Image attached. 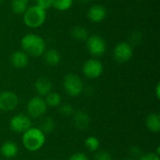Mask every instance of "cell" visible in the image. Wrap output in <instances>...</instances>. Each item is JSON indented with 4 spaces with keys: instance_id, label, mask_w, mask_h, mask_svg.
Returning <instances> with one entry per match:
<instances>
[{
    "instance_id": "1",
    "label": "cell",
    "mask_w": 160,
    "mask_h": 160,
    "mask_svg": "<svg viewBox=\"0 0 160 160\" xmlns=\"http://www.w3.org/2000/svg\"><path fill=\"white\" fill-rule=\"evenodd\" d=\"M22 50L28 56L39 57L46 51V42L42 37L38 34L29 33L24 35L21 39Z\"/></svg>"
},
{
    "instance_id": "2",
    "label": "cell",
    "mask_w": 160,
    "mask_h": 160,
    "mask_svg": "<svg viewBox=\"0 0 160 160\" xmlns=\"http://www.w3.org/2000/svg\"><path fill=\"white\" fill-rule=\"evenodd\" d=\"M46 142V135L38 128L32 127L22 136V143L29 152H37L40 150Z\"/></svg>"
},
{
    "instance_id": "3",
    "label": "cell",
    "mask_w": 160,
    "mask_h": 160,
    "mask_svg": "<svg viewBox=\"0 0 160 160\" xmlns=\"http://www.w3.org/2000/svg\"><path fill=\"white\" fill-rule=\"evenodd\" d=\"M47 19V11L37 5L27 8L22 14V21L29 28H38L44 24Z\"/></svg>"
},
{
    "instance_id": "4",
    "label": "cell",
    "mask_w": 160,
    "mask_h": 160,
    "mask_svg": "<svg viewBox=\"0 0 160 160\" xmlns=\"http://www.w3.org/2000/svg\"><path fill=\"white\" fill-rule=\"evenodd\" d=\"M63 86L66 93L70 97L80 96L84 89L83 82L78 75L74 73H68L64 77Z\"/></svg>"
},
{
    "instance_id": "5",
    "label": "cell",
    "mask_w": 160,
    "mask_h": 160,
    "mask_svg": "<svg viewBox=\"0 0 160 160\" xmlns=\"http://www.w3.org/2000/svg\"><path fill=\"white\" fill-rule=\"evenodd\" d=\"M48 111V106L46 105L44 98L41 97H33L31 98L26 106L27 115L31 119H39L43 117Z\"/></svg>"
},
{
    "instance_id": "6",
    "label": "cell",
    "mask_w": 160,
    "mask_h": 160,
    "mask_svg": "<svg viewBox=\"0 0 160 160\" xmlns=\"http://www.w3.org/2000/svg\"><path fill=\"white\" fill-rule=\"evenodd\" d=\"M85 41H86V48L88 52L94 57H99L105 53L107 49V44L105 39L101 36L98 34L91 35L87 38Z\"/></svg>"
},
{
    "instance_id": "7",
    "label": "cell",
    "mask_w": 160,
    "mask_h": 160,
    "mask_svg": "<svg viewBox=\"0 0 160 160\" xmlns=\"http://www.w3.org/2000/svg\"><path fill=\"white\" fill-rule=\"evenodd\" d=\"M82 70L83 75L86 78L95 80L101 76V74L103 73L104 68L100 60L97 58H90L83 63Z\"/></svg>"
},
{
    "instance_id": "8",
    "label": "cell",
    "mask_w": 160,
    "mask_h": 160,
    "mask_svg": "<svg viewBox=\"0 0 160 160\" xmlns=\"http://www.w3.org/2000/svg\"><path fill=\"white\" fill-rule=\"evenodd\" d=\"M9 128L13 132L22 134L32 128V119L24 113L16 114L9 120Z\"/></svg>"
},
{
    "instance_id": "9",
    "label": "cell",
    "mask_w": 160,
    "mask_h": 160,
    "mask_svg": "<svg viewBox=\"0 0 160 160\" xmlns=\"http://www.w3.org/2000/svg\"><path fill=\"white\" fill-rule=\"evenodd\" d=\"M19 105V97L10 90L0 92V111L8 112L14 111Z\"/></svg>"
},
{
    "instance_id": "10",
    "label": "cell",
    "mask_w": 160,
    "mask_h": 160,
    "mask_svg": "<svg viewBox=\"0 0 160 160\" xmlns=\"http://www.w3.org/2000/svg\"><path fill=\"white\" fill-rule=\"evenodd\" d=\"M113 58L118 63H127L133 56V47L127 41L116 44L112 51Z\"/></svg>"
},
{
    "instance_id": "11",
    "label": "cell",
    "mask_w": 160,
    "mask_h": 160,
    "mask_svg": "<svg viewBox=\"0 0 160 160\" xmlns=\"http://www.w3.org/2000/svg\"><path fill=\"white\" fill-rule=\"evenodd\" d=\"M107 16V9L103 5L95 4L87 10V18L94 23L101 22Z\"/></svg>"
},
{
    "instance_id": "12",
    "label": "cell",
    "mask_w": 160,
    "mask_h": 160,
    "mask_svg": "<svg viewBox=\"0 0 160 160\" xmlns=\"http://www.w3.org/2000/svg\"><path fill=\"white\" fill-rule=\"evenodd\" d=\"M10 64L18 69L24 68L29 64V56L25 53L22 50L21 51H14L9 57Z\"/></svg>"
},
{
    "instance_id": "13",
    "label": "cell",
    "mask_w": 160,
    "mask_h": 160,
    "mask_svg": "<svg viewBox=\"0 0 160 160\" xmlns=\"http://www.w3.org/2000/svg\"><path fill=\"white\" fill-rule=\"evenodd\" d=\"M35 90L38 97L44 98L47 96L50 92H52V83L50 79L47 77H39L35 82Z\"/></svg>"
},
{
    "instance_id": "14",
    "label": "cell",
    "mask_w": 160,
    "mask_h": 160,
    "mask_svg": "<svg viewBox=\"0 0 160 160\" xmlns=\"http://www.w3.org/2000/svg\"><path fill=\"white\" fill-rule=\"evenodd\" d=\"M72 118H73V124L75 128L80 130L86 129L90 125V117L88 113L84 111L79 110V111L74 112Z\"/></svg>"
},
{
    "instance_id": "15",
    "label": "cell",
    "mask_w": 160,
    "mask_h": 160,
    "mask_svg": "<svg viewBox=\"0 0 160 160\" xmlns=\"http://www.w3.org/2000/svg\"><path fill=\"white\" fill-rule=\"evenodd\" d=\"M0 153L6 158H13L17 157L19 153V146L12 141H7L2 143L0 147Z\"/></svg>"
},
{
    "instance_id": "16",
    "label": "cell",
    "mask_w": 160,
    "mask_h": 160,
    "mask_svg": "<svg viewBox=\"0 0 160 160\" xmlns=\"http://www.w3.org/2000/svg\"><path fill=\"white\" fill-rule=\"evenodd\" d=\"M43 59L46 65L50 67H57L61 62V54L55 49H49L43 53Z\"/></svg>"
},
{
    "instance_id": "17",
    "label": "cell",
    "mask_w": 160,
    "mask_h": 160,
    "mask_svg": "<svg viewBox=\"0 0 160 160\" xmlns=\"http://www.w3.org/2000/svg\"><path fill=\"white\" fill-rule=\"evenodd\" d=\"M145 125L148 130L153 133H158L160 131V115L158 112L149 113L145 120Z\"/></svg>"
},
{
    "instance_id": "18",
    "label": "cell",
    "mask_w": 160,
    "mask_h": 160,
    "mask_svg": "<svg viewBox=\"0 0 160 160\" xmlns=\"http://www.w3.org/2000/svg\"><path fill=\"white\" fill-rule=\"evenodd\" d=\"M55 128H56V124H55L54 119L51 116H44L41 119L38 128L46 135V134H51L52 132H53Z\"/></svg>"
},
{
    "instance_id": "19",
    "label": "cell",
    "mask_w": 160,
    "mask_h": 160,
    "mask_svg": "<svg viewBox=\"0 0 160 160\" xmlns=\"http://www.w3.org/2000/svg\"><path fill=\"white\" fill-rule=\"evenodd\" d=\"M29 7V0H11L10 8L14 14L22 15Z\"/></svg>"
},
{
    "instance_id": "20",
    "label": "cell",
    "mask_w": 160,
    "mask_h": 160,
    "mask_svg": "<svg viewBox=\"0 0 160 160\" xmlns=\"http://www.w3.org/2000/svg\"><path fill=\"white\" fill-rule=\"evenodd\" d=\"M70 35L75 40H79V41H85L89 37V33L87 29L82 25H76L72 27L70 31Z\"/></svg>"
},
{
    "instance_id": "21",
    "label": "cell",
    "mask_w": 160,
    "mask_h": 160,
    "mask_svg": "<svg viewBox=\"0 0 160 160\" xmlns=\"http://www.w3.org/2000/svg\"><path fill=\"white\" fill-rule=\"evenodd\" d=\"M44 101L46 103V105L50 108H57L62 104V98L60 94H58L57 92H50L47 96H45L44 98Z\"/></svg>"
},
{
    "instance_id": "22",
    "label": "cell",
    "mask_w": 160,
    "mask_h": 160,
    "mask_svg": "<svg viewBox=\"0 0 160 160\" xmlns=\"http://www.w3.org/2000/svg\"><path fill=\"white\" fill-rule=\"evenodd\" d=\"M84 145L88 149V151L92 153H96L100 149V142L95 136H90L84 141Z\"/></svg>"
},
{
    "instance_id": "23",
    "label": "cell",
    "mask_w": 160,
    "mask_h": 160,
    "mask_svg": "<svg viewBox=\"0 0 160 160\" xmlns=\"http://www.w3.org/2000/svg\"><path fill=\"white\" fill-rule=\"evenodd\" d=\"M52 8L58 11L68 10L74 3V0H52Z\"/></svg>"
},
{
    "instance_id": "24",
    "label": "cell",
    "mask_w": 160,
    "mask_h": 160,
    "mask_svg": "<svg viewBox=\"0 0 160 160\" xmlns=\"http://www.w3.org/2000/svg\"><path fill=\"white\" fill-rule=\"evenodd\" d=\"M59 112L62 116L64 117H69V116H72L73 113H74V109H73V106L69 103H64V104H61L59 107Z\"/></svg>"
},
{
    "instance_id": "25",
    "label": "cell",
    "mask_w": 160,
    "mask_h": 160,
    "mask_svg": "<svg viewBox=\"0 0 160 160\" xmlns=\"http://www.w3.org/2000/svg\"><path fill=\"white\" fill-rule=\"evenodd\" d=\"M95 160H113L112 155L106 150H98L95 154Z\"/></svg>"
},
{
    "instance_id": "26",
    "label": "cell",
    "mask_w": 160,
    "mask_h": 160,
    "mask_svg": "<svg viewBox=\"0 0 160 160\" xmlns=\"http://www.w3.org/2000/svg\"><path fill=\"white\" fill-rule=\"evenodd\" d=\"M37 6L40 7L41 8L45 9L46 11L48 9H50L51 8H52V0H35Z\"/></svg>"
},
{
    "instance_id": "27",
    "label": "cell",
    "mask_w": 160,
    "mask_h": 160,
    "mask_svg": "<svg viewBox=\"0 0 160 160\" xmlns=\"http://www.w3.org/2000/svg\"><path fill=\"white\" fill-rule=\"evenodd\" d=\"M142 38V34L140 32H134V33L131 34V36L129 38L128 43L130 45H136V44H138V43L141 42Z\"/></svg>"
},
{
    "instance_id": "28",
    "label": "cell",
    "mask_w": 160,
    "mask_h": 160,
    "mask_svg": "<svg viewBox=\"0 0 160 160\" xmlns=\"http://www.w3.org/2000/svg\"><path fill=\"white\" fill-rule=\"evenodd\" d=\"M129 155L131 156V158L136 160L137 158L139 159L141 158V156L142 155V150H141L140 147H138V146H132L130 148V150H129Z\"/></svg>"
},
{
    "instance_id": "29",
    "label": "cell",
    "mask_w": 160,
    "mask_h": 160,
    "mask_svg": "<svg viewBox=\"0 0 160 160\" xmlns=\"http://www.w3.org/2000/svg\"><path fill=\"white\" fill-rule=\"evenodd\" d=\"M139 160H160V156L157 153H147L142 154Z\"/></svg>"
},
{
    "instance_id": "30",
    "label": "cell",
    "mask_w": 160,
    "mask_h": 160,
    "mask_svg": "<svg viewBox=\"0 0 160 160\" xmlns=\"http://www.w3.org/2000/svg\"><path fill=\"white\" fill-rule=\"evenodd\" d=\"M68 160H89L88 157L82 153V152H78L73 154L72 156H70V158H68Z\"/></svg>"
},
{
    "instance_id": "31",
    "label": "cell",
    "mask_w": 160,
    "mask_h": 160,
    "mask_svg": "<svg viewBox=\"0 0 160 160\" xmlns=\"http://www.w3.org/2000/svg\"><path fill=\"white\" fill-rule=\"evenodd\" d=\"M156 97H157V98L158 99H159L160 98V83L158 82V84H157V86H156Z\"/></svg>"
},
{
    "instance_id": "32",
    "label": "cell",
    "mask_w": 160,
    "mask_h": 160,
    "mask_svg": "<svg viewBox=\"0 0 160 160\" xmlns=\"http://www.w3.org/2000/svg\"><path fill=\"white\" fill-rule=\"evenodd\" d=\"M80 3H82V4H87V3H89V2H91L92 0H78Z\"/></svg>"
},
{
    "instance_id": "33",
    "label": "cell",
    "mask_w": 160,
    "mask_h": 160,
    "mask_svg": "<svg viewBox=\"0 0 160 160\" xmlns=\"http://www.w3.org/2000/svg\"><path fill=\"white\" fill-rule=\"evenodd\" d=\"M124 160H135V159H133V158H126V159H124Z\"/></svg>"
},
{
    "instance_id": "34",
    "label": "cell",
    "mask_w": 160,
    "mask_h": 160,
    "mask_svg": "<svg viewBox=\"0 0 160 160\" xmlns=\"http://www.w3.org/2000/svg\"><path fill=\"white\" fill-rule=\"evenodd\" d=\"M3 1H4V0H0V4H1V3H2Z\"/></svg>"
}]
</instances>
